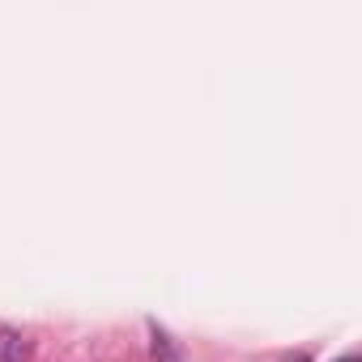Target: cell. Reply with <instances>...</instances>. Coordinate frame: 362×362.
Here are the masks:
<instances>
[{"label":"cell","mask_w":362,"mask_h":362,"mask_svg":"<svg viewBox=\"0 0 362 362\" xmlns=\"http://www.w3.org/2000/svg\"><path fill=\"white\" fill-rule=\"evenodd\" d=\"M30 354H35V345H30L26 332L0 328V362H30Z\"/></svg>","instance_id":"6da1fadb"},{"label":"cell","mask_w":362,"mask_h":362,"mask_svg":"<svg viewBox=\"0 0 362 362\" xmlns=\"http://www.w3.org/2000/svg\"><path fill=\"white\" fill-rule=\"evenodd\" d=\"M341 362H358V358H341Z\"/></svg>","instance_id":"7a4b0ae2"}]
</instances>
